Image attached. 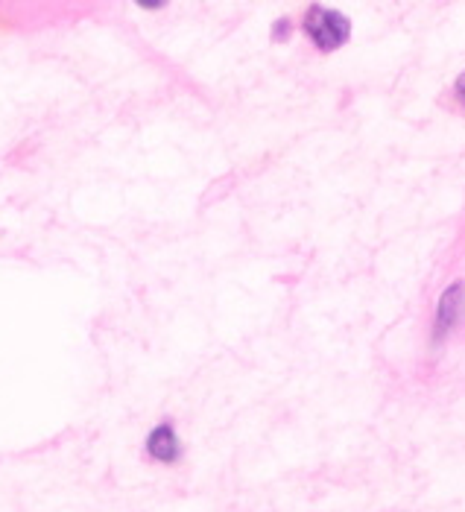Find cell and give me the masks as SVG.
<instances>
[{
  "instance_id": "cell-1",
  "label": "cell",
  "mask_w": 465,
  "mask_h": 512,
  "mask_svg": "<svg viewBox=\"0 0 465 512\" xmlns=\"http://www.w3.org/2000/svg\"><path fill=\"white\" fill-rule=\"evenodd\" d=\"M302 33L308 36V41L319 53H334V50L349 44L351 21L349 15H343L340 9L310 3L302 15Z\"/></svg>"
},
{
  "instance_id": "cell-2",
  "label": "cell",
  "mask_w": 465,
  "mask_h": 512,
  "mask_svg": "<svg viewBox=\"0 0 465 512\" xmlns=\"http://www.w3.org/2000/svg\"><path fill=\"white\" fill-rule=\"evenodd\" d=\"M465 319V281L448 284L439 299H436V311H433V328H430V346L439 349Z\"/></svg>"
},
{
  "instance_id": "cell-3",
  "label": "cell",
  "mask_w": 465,
  "mask_h": 512,
  "mask_svg": "<svg viewBox=\"0 0 465 512\" xmlns=\"http://www.w3.org/2000/svg\"><path fill=\"white\" fill-rule=\"evenodd\" d=\"M144 448H147V457L158 466H176L185 457V445H182V439L176 434V425L170 419L155 425L153 431L147 434Z\"/></svg>"
},
{
  "instance_id": "cell-4",
  "label": "cell",
  "mask_w": 465,
  "mask_h": 512,
  "mask_svg": "<svg viewBox=\"0 0 465 512\" xmlns=\"http://www.w3.org/2000/svg\"><path fill=\"white\" fill-rule=\"evenodd\" d=\"M293 33V21L290 18H278L275 27H272V41H287Z\"/></svg>"
},
{
  "instance_id": "cell-5",
  "label": "cell",
  "mask_w": 465,
  "mask_h": 512,
  "mask_svg": "<svg viewBox=\"0 0 465 512\" xmlns=\"http://www.w3.org/2000/svg\"><path fill=\"white\" fill-rule=\"evenodd\" d=\"M138 9H144V12H158V9H164L170 0H132Z\"/></svg>"
},
{
  "instance_id": "cell-6",
  "label": "cell",
  "mask_w": 465,
  "mask_h": 512,
  "mask_svg": "<svg viewBox=\"0 0 465 512\" xmlns=\"http://www.w3.org/2000/svg\"><path fill=\"white\" fill-rule=\"evenodd\" d=\"M454 97H457V103L465 109V71L457 77V82H454Z\"/></svg>"
}]
</instances>
